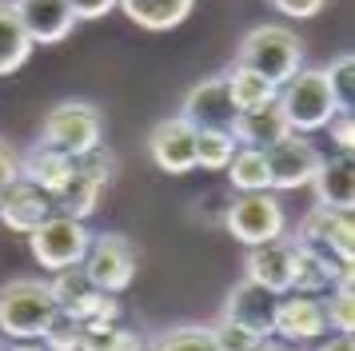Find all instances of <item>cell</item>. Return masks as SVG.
Wrapping results in <instances>:
<instances>
[{
	"instance_id": "obj_1",
	"label": "cell",
	"mask_w": 355,
	"mask_h": 351,
	"mask_svg": "<svg viewBox=\"0 0 355 351\" xmlns=\"http://www.w3.org/2000/svg\"><path fill=\"white\" fill-rule=\"evenodd\" d=\"M236 64L252 68L256 76L272 80L275 88H279V84H288L304 68V40L288 24H259V28H252L240 40Z\"/></svg>"
},
{
	"instance_id": "obj_2",
	"label": "cell",
	"mask_w": 355,
	"mask_h": 351,
	"mask_svg": "<svg viewBox=\"0 0 355 351\" xmlns=\"http://www.w3.org/2000/svg\"><path fill=\"white\" fill-rule=\"evenodd\" d=\"M52 311V291L49 280H33V275H17L8 284H0V335L8 343L20 339H40L49 327Z\"/></svg>"
},
{
	"instance_id": "obj_3",
	"label": "cell",
	"mask_w": 355,
	"mask_h": 351,
	"mask_svg": "<svg viewBox=\"0 0 355 351\" xmlns=\"http://www.w3.org/2000/svg\"><path fill=\"white\" fill-rule=\"evenodd\" d=\"M275 104H279V112H284L288 128H291V132H300V136L323 132L327 120L339 112L336 108V96H331V88H327L323 68H300L288 84H279Z\"/></svg>"
},
{
	"instance_id": "obj_4",
	"label": "cell",
	"mask_w": 355,
	"mask_h": 351,
	"mask_svg": "<svg viewBox=\"0 0 355 351\" xmlns=\"http://www.w3.org/2000/svg\"><path fill=\"white\" fill-rule=\"evenodd\" d=\"M224 228L236 243L259 248V243L288 236V212H284L275 191H243V196H232Z\"/></svg>"
},
{
	"instance_id": "obj_5",
	"label": "cell",
	"mask_w": 355,
	"mask_h": 351,
	"mask_svg": "<svg viewBox=\"0 0 355 351\" xmlns=\"http://www.w3.org/2000/svg\"><path fill=\"white\" fill-rule=\"evenodd\" d=\"M100 140H104V116L88 100H60L44 116V128H40V144L60 148L72 160L100 148Z\"/></svg>"
},
{
	"instance_id": "obj_6",
	"label": "cell",
	"mask_w": 355,
	"mask_h": 351,
	"mask_svg": "<svg viewBox=\"0 0 355 351\" xmlns=\"http://www.w3.org/2000/svg\"><path fill=\"white\" fill-rule=\"evenodd\" d=\"M33 259L44 271H64V268H80L88 248H92V232L84 220H72L64 212H52L49 220L28 236Z\"/></svg>"
},
{
	"instance_id": "obj_7",
	"label": "cell",
	"mask_w": 355,
	"mask_h": 351,
	"mask_svg": "<svg viewBox=\"0 0 355 351\" xmlns=\"http://www.w3.org/2000/svg\"><path fill=\"white\" fill-rule=\"evenodd\" d=\"M112 176H116V156L104 144L92 148V152H84V156H76V172L68 180V188L56 196V212L88 223V216L100 207L104 188L112 184Z\"/></svg>"
},
{
	"instance_id": "obj_8",
	"label": "cell",
	"mask_w": 355,
	"mask_h": 351,
	"mask_svg": "<svg viewBox=\"0 0 355 351\" xmlns=\"http://www.w3.org/2000/svg\"><path fill=\"white\" fill-rule=\"evenodd\" d=\"M84 275L88 284L108 291V296H120L128 291L132 280H136V248H132L128 236L120 232H104V236H92V248L84 255Z\"/></svg>"
},
{
	"instance_id": "obj_9",
	"label": "cell",
	"mask_w": 355,
	"mask_h": 351,
	"mask_svg": "<svg viewBox=\"0 0 355 351\" xmlns=\"http://www.w3.org/2000/svg\"><path fill=\"white\" fill-rule=\"evenodd\" d=\"M268 176H272V191H300L307 188L315 172L323 164V152L315 144L300 136V132H288L279 144H272L268 152Z\"/></svg>"
},
{
	"instance_id": "obj_10",
	"label": "cell",
	"mask_w": 355,
	"mask_h": 351,
	"mask_svg": "<svg viewBox=\"0 0 355 351\" xmlns=\"http://www.w3.org/2000/svg\"><path fill=\"white\" fill-rule=\"evenodd\" d=\"M272 335L291 343V348H311L320 335H327L323 296H300V291L279 296L275 300V316H272Z\"/></svg>"
},
{
	"instance_id": "obj_11",
	"label": "cell",
	"mask_w": 355,
	"mask_h": 351,
	"mask_svg": "<svg viewBox=\"0 0 355 351\" xmlns=\"http://www.w3.org/2000/svg\"><path fill=\"white\" fill-rule=\"evenodd\" d=\"M148 156L168 176L196 172V128L184 116H168L148 132Z\"/></svg>"
},
{
	"instance_id": "obj_12",
	"label": "cell",
	"mask_w": 355,
	"mask_h": 351,
	"mask_svg": "<svg viewBox=\"0 0 355 351\" xmlns=\"http://www.w3.org/2000/svg\"><path fill=\"white\" fill-rule=\"evenodd\" d=\"M180 116H184L196 132H232L236 108H232V96H227L224 72L200 80L196 88H188L184 104H180Z\"/></svg>"
},
{
	"instance_id": "obj_13",
	"label": "cell",
	"mask_w": 355,
	"mask_h": 351,
	"mask_svg": "<svg viewBox=\"0 0 355 351\" xmlns=\"http://www.w3.org/2000/svg\"><path fill=\"white\" fill-rule=\"evenodd\" d=\"M288 243H291V291H300V296H327L336 287V280L347 271L323 248H311V243H300V239H288Z\"/></svg>"
},
{
	"instance_id": "obj_14",
	"label": "cell",
	"mask_w": 355,
	"mask_h": 351,
	"mask_svg": "<svg viewBox=\"0 0 355 351\" xmlns=\"http://www.w3.org/2000/svg\"><path fill=\"white\" fill-rule=\"evenodd\" d=\"M52 212H56V200H52L49 191L33 188L28 180H17L8 191H0V223H4L8 232L33 236Z\"/></svg>"
},
{
	"instance_id": "obj_15",
	"label": "cell",
	"mask_w": 355,
	"mask_h": 351,
	"mask_svg": "<svg viewBox=\"0 0 355 351\" xmlns=\"http://www.w3.org/2000/svg\"><path fill=\"white\" fill-rule=\"evenodd\" d=\"M275 300H279V296L263 291L259 284H252V280H240V284H236V287L224 296L220 319H227V323H240V327H248V332H256V335H263V339H268V335H272Z\"/></svg>"
},
{
	"instance_id": "obj_16",
	"label": "cell",
	"mask_w": 355,
	"mask_h": 351,
	"mask_svg": "<svg viewBox=\"0 0 355 351\" xmlns=\"http://www.w3.org/2000/svg\"><path fill=\"white\" fill-rule=\"evenodd\" d=\"M12 8H17L33 44H60L76 28V16L68 8V0H12Z\"/></svg>"
},
{
	"instance_id": "obj_17",
	"label": "cell",
	"mask_w": 355,
	"mask_h": 351,
	"mask_svg": "<svg viewBox=\"0 0 355 351\" xmlns=\"http://www.w3.org/2000/svg\"><path fill=\"white\" fill-rule=\"evenodd\" d=\"M243 280L259 284L272 296H288L291 291V243L288 239H272V243L248 248V255H243Z\"/></svg>"
},
{
	"instance_id": "obj_18",
	"label": "cell",
	"mask_w": 355,
	"mask_h": 351,
	"mask_svg": "<svg viewBox=\"0 0 355 351\" xmlns=\"http://www.w3.org/2000/svg\"><path fill=\"white\" fill-rule=\"evenodd\" d=\"M20 164V180H28L33 188L49 191L52 200L68 188V180L76 172V160L60 152V148H49V144H33L24 156H17Z\"/></svg>"
},
{
	"instance_id": "obj_19",
	"label": "cell",
	"mask_w": 355,
	"mask_h": 351,
	"mask_svg": "<svg viewBox=\"0 0 355 351\" xmlns=\"http://www.w3.org/2000/svg\"><path fill=\"white\" fill-rule=\"evenodd\" d=\"M315 191V204L331 212H352L355 207V164L352 156H323L315 180L307 184Z\"/></svg>"
},
{
	"instance_id": "obj_20",
	"label": "cell",
	"mask_w": 355,
	"mask_h": 351,
	"mask_svg": "<svg viewBox=\"0 0 355 351\" xmlns=\"http://www.w3.org/2000/svg\"><path fill=\"white\" fill-rule=\"evenodd\" d=\"M291 128L284 120L279 104H268V108H256V112H236V120H232L236 144L240 148H259V152H268L272 144H279Z\"/></svg>"
},
{
	"instance_id": "obj_21",
	"label": "cell",
	"mask_w": 355,
	"mask_h": 351,
	"mask_svg": "<svg viewBox=\"0 0 355 351\" xmlns=\"http://www.w3.org/2000/svg\"><path fill=\"white\" fill-rule=\"evenodd\" d=\"M192 4L196 0H116V8L128 16L132 24H140L148 32H168L184 24Z\"/></svg>"
},
{
	"instance_id": "obj_22",
	"label": "cell",
	"mask_w": 355,
	"mask_h": 351,
	"mask_svg": "<svg viewBox=\"0 0 355 351\" xmlns=\"http://www.w3.org/2000/svg\"><path fill=\"white\" fill-rule=\"evenodd\" d=\"M224 84H227V96H232V108L236 112L268 108V104H275V96H279V88H275L272 80L256 76L252 68H240V64H232L224 72Z\"/></svg>"
},
{
	"instance_id": "obj_23",
	"label": "cell",
	"mask_w": 355,
	"mask_h": 351,
	"mask_svg": "<svg viewBox=\"0 0 355 351\" xmlns=\"http://www.w3.org/2000/svg\"><path fill=\"white\" fill-rule=\"evenodd\" d=\"M33 40L20 24L12 0H0V76H12L17 68H24V60L33 56Z\"/></svg>"
},
{
	"instance_id": "obj_24",
	"label": "cell",
	"mask_w": 355,
	"mask_h": 351,
	"mask_svg": "<svg viewBox=\"0 0 355 351\" xmlns=\"http://www.w3.org/2000/svg\"><path fill=\"white\" fill-rule=\"evenodd\" d=\"M227 172V188L243 196V191H272V176H268V156L259 148H236Z\"/></svg>"
},
{
	"instance_id": "obj_25",
	"label": "cell",
	"mask_w": 355,
	"mask_h": 351,
	"mask_svg": "<svg viewBox=\"0 0 355 351\" xmlns=\"http://www.w3.org/2000/svg\"><path fill=\"white\" fill-rule=\"evenodd\" d=\"M323 319H327V332H355V275L352 268L336 280V287L323 296Z\"/></svg>"
},
{
	"instance_id": "obj_26",
	"label": "cell",
	"mask_w": 355,
	"mask_h": 351,
	"mask_svg": "<svg viewBox=\"0 0 355 351\" xmlns=\"http://www.w3.org/2000/svg\"><path fill=\"white\" fill-rule=\"evenodd\" d=\"M80 351H148V343L124 323H84Z\"/></svg>"
},
{
	"instance_id": "obj_27",
	"label": "cell",
	"mask_w": 355,
	"mask_h": 351,
	"mask_svg": "<svg viewBox=\"0 0 355 351\" xmlns=\"http://www.w3.org/2000/svg\"><path fill=\"white\" fill-rule=\"evenodd\" d=\"M236 136L232 132H196V168L204 172H224L236 156Z\"/></svg>"
},
{
	"instance_id": "obj_28",
	"label": "cell",
	"mask_w": 355,
	"mask_h": 351,
	"mask_svg": "<svg viewBox=\"0 0 355 351\" xmlns=\"http://www.w3.org/2000/svg\"><path fill=\"white\" fill-rule=\"evenodd\" d=\"M323 76H327L331 96H336V108L355 112V56L352 52H339L331 64H323Z\"/></svg>"
},
{
	"instance_id": "obj_29",
	"label": "cell",
	"mask_w": 355,
	"mask_h": 351,
	"mask_svg": "<svg viewBox=\"0 0 355 351\" xmlns=\"http://www.w3.org/2000/svg\"><path fill=\"white\" fill-rule=\"evenodd\" d=\"M148 351H216V343H211L204 323H180V327H168L156 335V343Z\"/></svg>"
},
{
	"instance_id": "obj_30",
	"label": "cell",
	"mask_w": 355,
	"mask_h": 351,
	"mask_svg": "<svg viewBox=\"0 0 355 351\" xmlns=\"http://www.w3.org/2000/svg\"><path fill=\"white\" fill-rule=\"evenodd\" d=\"M49 291H52V303H56L60 311H72V307L92 291V284H88L84 268H64V271H52Z\"/></svg>"
},
{
	"instance_id": "obj_31",
	"label": "cell",
	"mask_w": 355,
	"mask_h": 351,
	"mask_svg": "<svg viewBox=\"0 0 355 351\" xmlns=\"http://www.w3.org/2000/svg\"><path fill=\"white\" fill-rule=\"evenodd\" d=\"M80 335H84V323L72 311H52L49 327H44V335H40V343L49 351H80Z\"/></svg>"
},
{
	"instance_id": "obj_32",
	"label": "cell",
	"mask_w": 355,
	"mask_h": 351,
	"mask_svg": "<svg viewBox=\"0 0 355 351\" xmlns=\"http://www.w3.org/2000/svg\"><path fill=\"white\" fill-rule=\"evenodd\" d=\"M72 316L80 319V323H120L124 307H120V296H108V291L92 287V291L72 307Z\"/></svg>"
},
{
	"instance_id": "obj_33",
	"label": "cell",
	"mask_w": 355,
	"mask_h": 351,
	"mask_svg": "<svg viewBox=\"0 0 355 351\" xmlns=\"http://www.w3.org/2000/svg\"><path fill=\"white\" fill-rule=\"evenodd\" d=\"M339 212H331V207H307V216L300 220V228H295V236L300 243H311V248H323L327 252V236H331V223H336Z\"/></svg>"
},
{
	"instance_id": "obj_34",
	"label": "cell",
	"mask_w": 355,
	"mask_h": 351,
	"mask_svg": "<svg viewBox=\"0 0 355 351\" xmlns=\"http://www.w3.org/2000/svg\"><path fill=\"white\" fill-rule=\"evenodd\" d=\"M208 335H211V343H216V351H256L259 339H263V335L248 332L240 323H227V319H216L208 327Z\"/></svg>"
},
{
	"instance_id": "obj_35",
	"label": "cell",
	"mask_w": 355,
	"mask_h": 351,
	"mask_svg": "<svg viewBox=\"0 0 355 351\" xmlns=\"http://www.w3.org/2000/svg\"><path fill=\"white\" fill-rule=\"evenodd\" d=\"M327 252L336 255L343 268L355 264V220L352 212H339L336 223H331V236H327Z\"/></svg>"
},
{
	"instance_id": "obj_36",
	"label": "cell",
	"mask_w": 355,
	"mask_h": 351,
	"mask_svg": "<svg viewBox=\"0 0 355 351\" xmlns=\"http://www.w3.org/2000/svg\"><path fill=\"white\" fill-rule=\"evenodd\" d=\"M227 204H232V191H208V196H196L192 200V220H204L208 228H224Z\"/></svg>"
},
{
	"instance_id": "obj_37",
	"label": "cell",
	"mask_w": 355,
	"mask_h": 351,
	"mask_svg": "<svg viewBox=\"0 0 355 351\" xmlns=\"http://www.w3.org/2000/svg\"><path fill=\"white\" fill-rule=\"evenodd\" d=\"M327 132H331V144L339 148V156H352L355 152V112H336L327 120Z\"/></svg>"
},
{
	"instance_id": "obj_38",
	"label": "cell",
	"mask_w": 355,
	"mask_h": 351,
	"mask_svg": "<svg viewBox=\"0 0 355 351\" xmlns=\"http://www.w3.org/2000/svg\"><path fill=\"white\" fill-rule=\"evenodd\" d=\"M279 16H291V20H307V16H320L327 0H268Z\"/></svg>"
},
{
	"instance_id": "obj_39",
	"label": "cell",
	"mask_w": 355,
	"mask_h": 351,
	"mask_svg": "<svg viewBox=\"0 0 355 351\" xmlns=\"http://www.w3.org/2000/svg\"><path fill=\"white\" fill-rule=\"evenodd\" d=\"M68 8L76 20H100L116 8V0H68Z\"/></svg>"
},
{
	"instance_id": "obj_40",
	"label": "cell",
	"mask_w": 355,
	"mask_h": 351,
	"mask_svg": "<svg viewBox=\"0 0 355 351\" xmlns=\"http://www.w3.org/2000/svg\"><path fill=\"white\" fill-rule=\"evenodd\" d=\"M20 180V164H17V152L0 140V191H8L12 184Z\"/></svg>"
},
{
	"instance_id": "obj_41",
	"label": "cell",
	"mask_w": 355,
	"mask_h": 351,
	"mask_svg": "<svg viewBox=\"0 0 355 351\" xmlns=\"http://www.w3.org/2000/svg\"><path fill=\"white\" fill-rule=\"evenodd\" d=\"M311 351H355V339L343 332H331V335H320Z\"/></svg>"
},
{
	"instance_id": "obj_42",
	"label": "cell",
	"mask_w": 355,
	"mask_h": 351,
	"mask_svg": "<svg viewBox=\"0 0 355 351\" xmlns=\"http://www.w3.org/2000/svg\"><path fill=\"white\" fill-rule=\"evenodd\" d=\"M256 351H304V348H291V343H284V339H275V335H268V339H259Z\"/></svg>"
},
{
	"instance_id": "obj_43",
	"label": "cell",
	"mask_w": 355,
	"mask_h": 351,
	"mask_svg": "<svg viewBox=\"0 0 355 351\" xmlns=\"http://www.w3.org/2000/svg\"><path fill=\"white\" fill-rule=\"evenodd\" d=\"M0 351H49L40 339H20V343H8V348H0Z\"/></svg>"
},
{
	"instance_id": "obj_44",
	"label": "cell",
	"mask_w": 355,
	"mask_h": 351,
	"mask_svg": "<svg viewBox=\"0 0 355 351\" xmlns=\"http://www.w3.org/2000/svg\"><path fill=\"white\" fill-rule=\"evenodd\" d=\"M0 348H4V343H0Z\"/></svg>"
}]
</instances>
